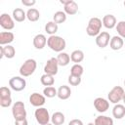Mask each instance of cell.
Instances as JSON below:
<instances>
[{
  "label": "cell",
  "instance_id": "cell-1",
  "mask_svg": "<svg viewBox=\"0 0 125 125\" xmlns=\"http://www.w3.org/2000/svg\"><path fill=\"white\" fill-rule=\"evenodd\" d=\"M47 45L48 47L55 51V52H58V53H61L62 52L64 49H65V46H66V42L65 40L61 37V36H58V35H51L48 39H47Z\"/></svg>",
  "mask_w": 125,
  "mask_h": 125
},
{
  "label": "cell",
  "instance_id": "cell-2",
  "mask_svg": "<svg viewBox=\"0 0 125 125\" xmlns=\"http://www.w3.org/2000/svg\"><path fill=\"white\" fill-rule=\"evenodd\" d=\"M103 25V21L101 19L94 17L91 18L88 21V25L86 27V32L89 36H98L101 33V28Z\"/></svg>",
  "mask_w": 125,
  "mask_h": 125
},
{
  "label": "cell",
  "instance_id": "cell-3",
  "mask_svg": "<svg viewBox=\"0 0 125 125\" xmlns=\"http://www.w3.org/2000/svg\"><path fill=\"white\" fill-rule=\"evenodd\" d=\"M37 67V62L34 59H28L26 60L20 67V74L23 77L30 76L31 74L34 73Z\"/></svg>",
  "mask_w": 125,
  "mask_h": 125
},
{
  "label": "cell",
  "instance_id": "cell-4",
  "mask_svg": "<svg viewBox=\"0 0 125 125\" xmlns=\"http://www.w3.org/2000/svg\"><path fill=\"white\" fill-rule=\"evenodd\" d=\"M124 95H125V91L121 86H114L107 94L108 102L116 104L122 101Z\"/></svg>",
  "mask_w": 125,
  "mask_h": 125
},
{
  "label": "cell",
  "instance_id": "cell-5",
  "mask_svg": "<svg viewBox=\"0 0 125 125\" xmlns=\"http://www.w3.org/2000/svg\"><path fill=\"white\" fill-rule=\"evenodd\" d=\"M12 114L15 120H21L26 118V110L24 104L21 101L16 102L12 106Z\"/></svg>",
  "mask_w": 125,
  "mask_h": 125
},
{
  "label": "cell",
  "instance_id": "cell-6",
  "mask_svg": "<svg viewBox=\"0 0 125 125\" xmlns=\"http://www.w3.org/2000/svg\"><path fill=\"white\" fill-rule=\"evenodd\" d=\"M34 116H35L36 121L40 125L48 124L49 121H50V119H51L48 109L45 108V107H42V106L41 107H37V109L34 112Z\"/></svg>",
  "mask_w": 125,
  "mask_h": 125
},
{
  "label": "cell",
  "instance_id": "cell-7",
  "mask_svg": "<svg viewBox=\"0 0 125 125\" xmlns=\"http://www.w3.org/2000/svg\"><path fill=\"white\" fill-rule=\"evenodd\" d=\"M12 104V97H11V90L8 87H1L0 88V105L2 107H9Z\"/></svg>",
  "mask_w": 125,
  "mask_h": 125
},
{
  "label": "cell",
  "instance_id": "cell-8",
  "mask_svg": "<svg viewBox=\"0 0 125 125\" xmlns=\"http://www.w3.org/2000/svg\"><path fill=\"white\" fill-rule=\"evenodd\" d=\"M9 86L16 92L22 91L26 86V81L21 76H14L9 80Z\"/></svg>",
  "mask_w": 125,
  "mask_h": 125
},
{
  "label": "cell",
  "instance_id": "cell-9",
  "mask_svg": "<svg viewBox=\"0 0 125 125\" xmlns=\"http://www.w3.org/2000/svg\"><path fill=\"white\" fill-rule=\"evenodd\" d=\"M59 70V63L57 61V58H51L47 61L45 66H44V72L46 74H50L55 76L58 73Z\"/></svg>",
  "mask_w": 125,
  "mask_h": 125
},
{
  "label": "cell",
  "instance_id": "cell-10",
  "mask_svg": "<svg viewBox=\"0 0 125 125\" xmlns=\"http://www.w3.org/2000/svg\"><path fill=\"white\" fill-rule=\"evenodd\" d=\"M0 25L7 30H11L15 27V21L13 17H11L9 14H2L0 16Z\"/></svg>",
  "mask_w": 125,
  "mask_h": 125
},
{
  "label": "cell",
  "instance_id": "cell-11",
  "mask_svg": "<svg viewBox=\"0 0 125 125\" xmlns=\"http://www.w3.org/2000/svg\"><path fill=\"white\" fill-rule=\"evenodd\" d=\"M110 39H111V37H110V35H109L108 32H106V31H102V32L96 37V44H97V46L100 47V48H105V47L109 44Z\"/></svg>",
  "mask_w": 125,
  "mask_h": 125
},
{
  "label": "cell",
  "instance_id": "cell-12",
  "mask_svg": "<svg viewBox=\"0 0 125 125\" xmlns=\"http://www.w3.org/2000/svg\"><path fill=\"white\" fill-rule=\"evenodd\" d=\"M94 106H95V108L97 109L98 112L103 113V112H105L108 109L109 102L107 100L104 99V98L99 97V98H96L94 100Z\"/></svg>",
  "mask_w": 125,
  "mask_h": 125
},
{
  "label": "cell",
  "instance_id": "cell-13",
  "mask_svg": "<svg viewBox=\"0 0 125 125\" xmlns=\"http://www.w3.org/2000/svg\"><path fill=\"white\" fill-rule=\"evenodd\" d=\"M29 103L33 106L41 107L46 103V98L44 95H41L39 93H32L29 97Z\"/></svg>",
  "mask_w": 125,
  "mask_h": 125
},
{
  "label": "cell",
  "instance_id": "cell-14",
  "mask_svg": "<svg viewBox=\"0 0 125 125\" xmlns=\"http://www.w3.org/2000/svg\"><path fill=\"white\" fill-rule=\"evenodd\" d=\"M0 51H1V55H0L1 59L4 58V57H6L7 59H13L16 55V50H15L14 46H12V45L1 46Z\"/></svg>",
  "mask_w": 125,
  "mask_h": 125
},
{
  "label": "cell",
  "instance_id": "cell-15",
  "mask_svg": "<svg viewBox=\"0 0 125 125\" xmlns=\"http://www.w3.org/2000/svg\"><path fill=\"white\" fill-rule=\"evenodd\" d=\"M102 21H103V25H104V27L108 28V29H111V28L115 27L116 24H117L116 18H115L113 15H111V14L105 15V16L103 18Z\"/></svg>",
  "mask_w": 125,
  "mask_h": 125
},
{
  "label": "cell",
  "instance_id": "cell-16",
  "mask_svg": "<svg viewBox=\"0 0 125 125\" xmlns=\"http://www.w3.org/2000/svg\"><path fill=\"white\" fill-rule=\"evenodd\" d=\"M15 39V35L13 32L10 31H3L0 33V45L1 46H6V45H10V43H12Z\"/></svg>",
  "mask_w": 125,
  "mask_h": 125
},
{
  "label": "cell",
  "instance_id": "cell-17",
  "mask_svg": "<svg viewBox=\"0 0 125 125\" xmlns=\"http://www.w3.org/2000/svg\"><path fill=\"white\" fill-rule=\"evenodd\" d=\"M47 44V38L44 34H36L33 38V46L38 49V50H41L43 49Z\"/></svg>",
  "mask_w": 125,
  "mask_h": 125
},
{
  "label": "cell",
  "instance_id": "cell-18",
  "mask_svg": "<svg viewBox=\"0 0 125 125\" xmlns=\"http://www.w3.org/2000/svg\"><path fill=\"white\" fill-rule=\"evenodd\" d=\"M124 45V41H123V38H121L120 36H112L111 39H110V42H109V47L114 50V51H118L120 50Z\"/></svg>",
  "mask_w": 125,
  "mask_h": 125
},
{
  "label": "cell",
  "instance_id": "cell-19",
  "mask_svg": "<svg viewBox=\"0 0 125 125\" xmlns=\"http://www.w3.org/2000/svg\"><path fill=\"white\" fill-rule=\"evenodd\" d=\"M71 95V90L69 86L66 85H62L58 89V98L61 100H67Z\"/></svg>",
  "mask_w": 125,
  "mask_h": 125
},
{
  "label": "cell",
  "instance_id": "cell-20",
  "mask_svg": "<svg viewBox=\"0 0 125 125\" xmlns=\"http://www.w3.org/2000/svg\"><path fill=\"white\" fill-rule=\"evenodd\" d=\"M64 13L66 15H70V16H73L75 15L77 12H78V5L75 1L73 0H69V2L64 5Z\"/></svg>",
  "mask_w": 125,
  "mask_h": 125
},
{
  "label": "cell",
  "instance_id": "cell-21",
  "mask_svg": "<svg viewBox=\"0 0 125 125\" xmlns=\"http://www.w3.org/2000/svg\"><path fill=\"white\" fill-rule=\"evenodd\" d=\"M112 115L116 119H121L125 116V106L120 104H116L112 108Z\"/></svg>",
  "mask_w": 125,
  "mask_h": 125
},
{
  "label": "cell",
  "instance_id": "cell-22",
  "mask_svg": "<svg viewBox=\"0 0 125 125\" xmlns=\"http://www.w3.org/2000/svg\"><path fill=\"white\" fill-rule=\"evenodd\" d=\"M13 19L18 22H21L26 19V13L21 8H16L13 10Z\"/></svg>",
  "mask_w": 125,
  "mask_h": 125
},
{
  "label": "cell",
  "instance_id": "cell-23",
  "mask_svg": "<svg viewBox=\"0 0 125 125\" xmlns=\"http://www.w3.org/2000/svg\"><path fill=\"white\" fill-rule=\"evenodd\" d=\"M64 120H65L64 114L61 111H56L51 116V121L53 125H62L64 123Z\"/></svg>",
  "mask_w": 125,
  "mask_h": 125
},
{
  "label": "cell",
  "instance_id": "cell-24",
  "mask_svg": "<svg viewBox=\"0 0 125 125\" xmlns=\"http://www.w3.org/2000/svg\"><path fill=\"white\" fill-rule=\"evenodd\" d=\"M94 124L95 125H113V119L105 115H99L96 117Z\"/></svg>",
  "mask_w": 125,
  "mask_h": 125
},
{
  "label": "cell",
  "instance_id": "cell-25",
  "mask_svg": "<svg viewBox=\"0 0 125 125\" xmlns=\"http://www.w3.org/2000/svg\"><path fill=\"white\" fill-rule=\"evenodd\" d=\"M57 61H58L59 65H61V66H65V65H67V64L69 63V62H70L71 60H70V56H69L67 53H65V52H61V53H59V55H58V57H57Z\"/></svg>",
  "mask_w": 125,
  "mask_h": 125
},
{
  "label": "cell",
  "instance_id": "cell-26",
  "mask_svg": "<svg viewBox=\"0 0 125 125\" xmlns=\"http://www.w3.org/2000/svg\"><path fill=\"white\" fill-rule=\"evenodd\" d=\"M40 18V13L35 8H30L26 12V19L29 21H37Z\"/></svg>",
  "mask_w": 125,
  "mask_h": 125
},
{
  "label": "cell",
  "instance_id": "cell-27",
  "mask_svg": "<svg viewBox=\"0 0 125 125\" xmlns=\"http://www.w3.org/2000/svg\"><path fill=\"white\" fill-rule=\"evenodd\" d=\"M59 29V26H58V23H56L54 21H48L46 24H45V31L51 35H55V33L58 31Z\"/></svg>",
  "mask_w": 125,
  "mask_h": 125
},
{
  "label": "cell",
  "instance_id": "cell-28",
  "mask_svg": "<svg viewBox=\"0 0 125 125\" xmlns=\"http://www.w3.org/2000/svg\"><path fill=\"white\" fill-rule=\"evenodd\" d=\"M70 60L75 62V63H79L84 60V53L81 50H74L71 55H70Z\"/></svg>",
  "mask_w": 125,
  "mask_h": 125
},
{
  "label": "cell",
  "instance_id": "cell-29",
  "mask_svg": "<svg viewBox=\"0 0 125 125\" xmlns=\"http://www.w3.org/2000/svg\"><path fill=\"white\" fill-rule=\"evenodd\" d=\"M40 82L42 85L46 86V87H49V86H53L54 83H55V78L53 75H50V74H46L44 73L41 78H40Z\"/></svg>",
  "mask_w": 125,
  "mask_h": 125
},
{
  "label": "cell",
  "instance_id": "cell-30",
  "mask_svg": "<svg viewBox=\"0 0 125 125\" xmlns=\"http://www.w3.org/2000/svg\"><path fill=\"white\" fill-rule=\"evenodd\" d=\"M53 21L56 23H62L66 21V14L64 11H58L53 16Z\"/></svg>",
  "mask_w": 125,
  "mask_h": 125
},
{
  "label": "cell",
  "instance_id": "cell-31",
  "mask_svg": "<svg viewBox=\"0 0 125 125\" xmlns=\"http://www.w3.org/2000/svg\"><path fill=\"white\" fill-rule=\"evenodd\" d=\"M83 72H84V68H83V66H82L81 64H79V63L73 64V65L71 66V68H70V74L75 75V76L81 77V75L83 74Z\"/></svg>",
  "mask_w": 125,
  "mask_h": 125
},
{
  "label": "cell",
  "instance_id": "cell-32",
  "mask_svg": "<svg viewBox=\"0 0 125 125\" xmlns=\"http://www.w3.org/2000/svg\"><path fill=\"white\" fill-rule=\"evenodd\" d=\"M43 94L47 98H54V97H56L58 95V90L53 86L45 87L44 90H43Z\"/></svg>",
  "mask_w": 125,
  "mask_h": 125
},
{
  "label": "cell",
  "instance_id": "cell-33",
  "mask_svg": "<svg viewBox=\"0 0 125 125\" xmlns=\"http://www.w3.org/2000/svg\"><path fill=\"white\" fill-rule=\"evenodd\" d=\"M115 28L118 33V36H120L121 38H125V21H118Z\"/></svg>",
  "mask_w": 125,
  "mask_h": 125
},
{
  "label": "cell",
  "instance_id": "cell-34",
  "mask_svg": "<svg viewBox=\"0 0 125 125\" xmlns=\"http://www.w3.org/2000/svg\"><path fill=\"white\" fill-rule=\"evenodd\" d=\"M67 81H68V83L71 86H78L81 83V77L75 76V75H72V74H69Z\"/></svg>",
  "mask_w": 125,
  "mask_h": 125
},
{
  "label": "cell",
  "instance_id": "cell-35",
  "mask_svg": "<svg viewBox=\"0 0 125 125\" xmlns=\"http://www.w3.org/2000/svg\"><path fill=\"white\" fill-rule=\"evenodd\" d=\"M21 4L26 7H31L36 4V1L35 0H21Z\"/></svg>",
  "mask_w": 125,
  "mask_h": 125
},
{
  "label": "cell",
  "instance_id": "cell-36",
  "mask_svg": "<svg viewBox=\"0 0 125 125\" xmlns=\"http://www.w3.org/2000/svg\"><path fill=\"white\" fill-rule=\"evenodd\" d=\"M68 125H84V124L80 119H72L69 121Z\"/></svg>",
  "mask_w": 125,
  "mask_h": 125
},
{
  "label": "cell",
  "instance_id": "cell-37",
  "mask_svg": "<svg viewBox=\"0 0 125 125\" xmlns=\"http://www.w3.org/2000/svg\"><path fill=\"white\" fill-rule=\"evenodd\" d=\"M15 125H28V122L26 118L21 119V120H15Z\"/></svg>",
  "mask_w": 125,
  "mask_h": 125
},
{
  "label": "cell",
  "instance_id": "cell-38",
  "mask_svg": "<svg viewBox=\"0 0 125 125\" xmlns=\"http://www.w3.org/2000/svg\"><path fill=\"white\" fill-rule=\"evenodd\" d=\"M122 101H123V103L125 104V95H124V97H123V99H122Z\"/></svg>",
  "mask_w": 125,
  "mask_h": 125
},
{
  "label": "cell",
  "instance_id": "cell-39",
  "mask_svg": "<svg viewBox=\"0 0 125 125\" xmlns=\"http://www.w3.org/2000/svg\"><path fill=\"white\" fill-rule=\"evenodd\" d=\"M87 125H95V124H94V123H92V122H90V123H88Z\"/></svg>",
  "mask_w": 125,
  "mask_h": 125
},
{
  "label": "cell",
  "instance_id": "cell-40",
  "mask_svg": "<svg viewBox=\"0 0 125 125\" xmlns=\"http://www.w3.org/2000/svg\"><path fill=\"white\" fill-rule=\"evenodd\" d=\"M45 125H53L52 123H48V124H45Z\"/></svg>",
  "mask_w": 125,
  "mask_h": 125
},
{
  "label": "cell",
  "instance_id": "cell-41",
  "mask_svg": "<svg viewBox=\"0 0 125 125\" xmlns=\"http://www.w3.org/2000/svg\"><path fill=\"white\" fill-rule=\"evenodd\" d=\"M123 5H124V7H125V1H124V2H123Z\"/></svg>",
  "mask_w": 125,
  "mask_h": 125
},
{
  "label": "cell",
  "instance_id": "cell-42",
  "mask_svg": "<svg viewBox=\"0 0 125 125\" xmlns=\"http://www.w3.org/2000/svg\"><path fill=\"white\" fill-rule=\"evenodd\" d=\"M124 86H125V80H124Z\"/></svg>",
  "mask_w": 125,
  "mask_h": 125
}]
</instances>
